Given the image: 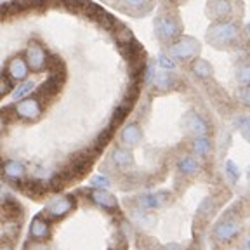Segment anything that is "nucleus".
Segmentation results:
<instances>
[{"instance_id":"nucleus-12","label":"nucleus","mask_w":250,"mask_h":250,"mask_svg":"<svg viewBox=\"0 0 250 250\" xmlns=\"http://www.w3.org/2000/svg\"><path fill=\"white\" fill-rule=\"evenodd\" d=\"M51 221L45 219L43 215H37L30 223V236L31 240H39V242H45L51 238Z\"/></svg>"},{"instance_id":"nucleus-38","label":"nucleus","mask_w":250,"mask_h":250,"mask_svg":"<svg viewBox=\"0 0 250 250\" xmlns=\"http://www.w3.org/2000/svg\"><path fill=\"white\" fill-rule=\"evenodd\" d=\"M247 31H249V33H250V23L247 24Z\"/></svg>"},{"instance_id":"nucleus-1","label":"nucleus","mask_w":250,"mask_h":250,"mask_svg":"<svg viewBox=\"0 0 250 250\" xmlns=\"http://www.w3.org/2000/svg\"><path fill=\"white\" fill-rule=\"evenodd\" d=\"M207 42L215 49H231L242 40V28L234 21H217L207 30Z\"/></svg>"},{"instance_id":"nucleus-30","label":"nucleus","mask_w":250,"mask_h":250,"mask_svg":"<svg viewBox=\"0 0 250 250\" xmlns=\"http://www.w3.org/2000/svg\"><path fill=\"white\" fill-rule=\"evenodd\" d=\"M14 82L11 80V77H9L7 73H2V85H0V94L2 96H7V94H11V92H14Z\"/></svg>"},{"instance_id":"nucleus-20","label":"nucleus","mask_w":250,"mask_h":250,"mask_svg":"<svg viewBox=\"0 0 250 250\" xmlns=\"http://www.w3.org/2000/svg\"><path fill=\"white\" fill-rule=\"evenodd\" d=\"M111 162H113L118 168L127 170V168L134 167V155L129 148H117L111 153Z\"/></svg>"},{"instance_id":"nucleus-4","label":"nucleus","mask_w":250,"mask_h":250,"mask_svg":"<svg viewBox=\"0 0 250 250\" xmlns=\"http://www.w3.org/2000/svg\"><path fill=\"white\" fill-rule=\"evenodd\" d=\"M77 205V200L71 195H59L54 196L51 202L47 203L45 210L42 212V215L49 221H59L64 215H68Z\"/></svg>"},{"instance_id":"nucleus-21","label":"nucleus","mask_w":250,"mask_h":250,"mask_svg":"<svg viewBox=\"0 0 250 250\" xmlns=\"http://www.w3.org/2000/svg\"><path fill=\"white\" fill-rule=\"evenodd\" d=\"M191 71L200 80H208V78H212V75H214L212 64L207 59H202V58H196L195 61L191 62Z\"/></svg>"},{"instance_id":"nucleus-11","label":"nucleus","mask_w":250,"mask_h":250,"mask_svg":"<svg viewBox=\"0 0 250 250\" xmlns=\"http://www.w3.org/2000/svg\"><path fill=\"white\" fill-rule=\"evenodd\" d=\"M242 231V224L238 221H231V219H226V221H221L217 226L214 228V238L221 243H228L233 238H236Z\"/></svg>"},{"instance_id":"nucleus-37","label":"nucleus","mask_w":250,"mask_h":250,"mask_svg":"<svg viewBox=\"0 0 250 250\" xmlns=\"http://www.w3.org/2000/svg\"><path fill=\"white\" fill-rule=\"evenodd\" d=\"M2 250H12L11 243H4V245H2Z\"/></svg>"},{"instance_id":"nucleus-27","label":"nucleus","mask_w":250,"mask_h":250,"mask_svg":"<svg viewBox=\"0 0 250 250\" xmlns=\"http://www.w3.org/2000/svg\"><path fill=\"white\" fill-rule=\"evenodd\" d=\"M234 125H236V129L245 136V139L250 141V117L242 115V117H238L236 120H234Z\"/></svg>"},{"instance_id":"nucleus-9","label":"nucleus","mask_w":250,"mask_h":250,"mask_svg":"<svg viewBox=\"0 0 250 250\" xmlns=\"http://www.w3.org/2000/svg\"><path fill=\"white\" fill-rule=\"evenodd\" d=\"M170 200V195L167 191H156V193H145V195L137 196V208L141 210H158L165 207L167 202Z\"/></svg>"},{"instance_id":"nucleus-29","label":"nucleus","mask_w":250,"mask_h":250,"mask_svg":"<svg viewBox=\"0 0 250 250\" xmlns=\"http://www.w3.org/2000/svg\"><path fill=\"white\" fill-rule=\"evenodd\" d=\"M224 172H226V176L229 177L231 183H236V181H238V177H240V168L236 167V164H234V162L228 160L226 165H224Z\"/></svg>"},{"instance_id":"nucleus-35","label":"nucleus","mask_w":250,"mask_h":250,"mask_svg":"<svg viewBox=\"0 0 250 250\" xmlns=\"http://www.w3.org/2000/svg\"><path fill=\"white\" fill-rule=\"evenodd\" d=\"M168 4H172V5H179V4H184L186 0H167Z\"/></svg>"},{"instance_id":"nucleus-5","label":"nucleus","mask_w":250,"mask_h":250,"mask_svg":"<svg viewBox=\"0 0 250 250\" xmlns=\"http://www.w3.org/2000/svg\"><path fill=\"white\" fill-rule=\"evenodd\" d=\"M24 59H26L28 66L33 73H40L47 68L49 64V54H47L45 47L42 45L37 40H31L26 47V52H24Z\"/></svg>"},{"instance_id":"nucleus-23","label":"nucleus","mask_w":250,"mask_h":250,"mask_svg":"<svg viewBox=\"0 0 250 250\" xmlns=\"http://www.w3.org/2000/svg\"><path fill=\"white\" fill-rule=\"evenodd\" d=\"M37 89V83L33 80H26V82H21V85H18L12 92V99L14 101H23V99L30 98V94Z\"/></svg>"},{"instance_id":"nucleus-6","label":"nucleus","mask_w":250,"mask_h":250,"mask_svg":"<svg viewBox=\"0 0 250 250\" xmlns=\"http://www.w3.org/2000/svg\"><path fill=\"white\" fill-rule=\"evenodd\" d=\"M183 127H184V130H186V134L193 136L195 139L196 137H208V134H210V125H208V122L205 120L198 111H195V109H191V111H188V113L184 115Z\"/></svg>"},{"instance_id":"nucleus-31","label":"nucleus","mask_w":250,"mask_h":250,"mask_svg":"<svg viewBox=\"0 0 250 250\" xmlns=\"http://www.w3.org/2000/svg\"><path fill=\"white\" fill-rule=\"evenodd\" d=\"M92 186L96 189H106V188H109V179L103 174H98V176L92 177Z\"/></svg>"},{"instance_id":"nucleus-14","label":"nucleus","mask_w":250,"mask_h":250,"mask_svg":"<svg viewBox=\"0 0 250 250\" xmlns=\"http://www.w3.org/2000/svg\"><path fill=\"white\" fill-rule=\"evenodd\" d=\"M90 200H92L98 207L104 208V210H111V212H117L118 210V202L113 195L106 189H92L90 191Z\"/></svg>"},{"instance_id":"nucleus-36","label":"nucleus","mask_w":250,"mask_h":250,"mask_svg":"<svg viewBox=\"0 0 250 250\" xmlns=\"http://www.w3.org/2000/svg\"><path fill=\"white\" fill-rule=\"evenodd\" d=\"M164 250H181V249H179V247H177V245H167Z\"/></svg>"},{"instance_id":"nucleus-10","label":"nucleus","mask_w":250,"mask_h":250,"mask_svg":"<svg viewBox=\"0 0 250 250\" xmlns=\"http://www.w3.org/2000/svg\"><path fill=\"white\" fill-rule=\"evenodd\" d=\"M30 66H28L26 59L23 56H16V58H11L5 64V73L11 77L12 82H26L28 75H30Z\"/></svg>"},{"instance_id":"nucleus-2","label":"nucleus","mask_w":250,"mask_h":250,"mask_svg":"<svg viewBox=\"0 0 250 250\" xmlns=\"http://www.w3.org/2000/svg\"><path fill=\"white\" fill-rule=\"evenodd\" d=\"M153 28H155L156 39L167 45H172L183 37V23H181L177 12L170 11V9H162L155 16Z\"/></svg>"},{"instance_id":"nucleus-18","label":"nucleus","mask_w":250,"mask_h":250,"mask_svg":"<svg viewBox=\"0 0 250 250\" xmlns=\"http://www.w3.org/2000/svg\"><path fill=\"white\" fill-rule=\"evenodd\" d=\"M177 170L186 177H193V176H198L200 172H202V164L196 160L195 156L191 155H186L183 156L179 162H177Z\"/></svg>"},{"instance_id":"nucleus-32","label":"nucleus","mask_w":250,"mask_h":250,"mask_svg":"<svg viewBox=\"0 0 250 250\" xmlns=\"http://www.w3.org/2000/svg\"><path fill=\"white\" fill-rule=\"evenodd\" d=\"M236 98L242 103L243 106H249L250 108V87H242V89L236 92Z\"/></svg>"},{"instance_id":"nucleus-33","label":"nucleus","mask_w":250,"mask_h":250,"mask_svg":"<svg viewBox=\"0 0 250 250\" xmlns=\"http://www.w3.org/2000/svg\"><path fill=\"white\" fill-rule=\"evenodd\" d=\"M24 250H49L45 242H39V240H30L24 245Z\"/></svg>"},{"instance_id":"nucleus-16","label":"nucleus","mask_w":250,"mask_h":250,"mask_svg":"<svg viewBox=\"0 0 250 250\" xmlns=\"http://www.w3.org/2000/svg\"><path fill=\"white\" fill-rule=\"evenodd\" d=\"M118 5L132 16H143L151 11L153 0H118Z\"/></svg>"},{"instance_id":"nucleus-28","label":"nucleus","mask_w":250,"mask_h":250,"mask_svg":"<svg viewBox=\"0 0 250 250\" xmlns=\"http://www.w3.org/2000/svg\"><path fill=\"white\" fill-rule=\"evenodd\" d=\"M236 80L242 87H250V62L243 64L238 71H236Z\"/></svg>"},{"instance_id":"nucleus-13","label":"nucleus","mask_w":250,"mask_h":250,"mask_svg":"<svg viewBox=\"0 0 250 250\" xmlns=\"http://www.w3.org/2000/svg\"><path fill=\"white\" fill-rule=\"evenodd\" d=\"M143 139V130L136 122H130L122 129L120 132V143L124 145V148H136Z\"/></svg>"},{"instance_id":"nucleus-26","label":"nucleus","mask_w":250,"mask_h":250,"mask_svg":"<svg viewBox=\"0 0 250 250\" xmlns=\"http://www.w3.org/2000/svg\"><path fill=\"white\" fill-rule=\"evenodd\" d=\"M215 208V200L212 198V196H207V198H203L202 203H200L198 210H196V214L200 215V217H205V215H208L212 210Z\"/></svg>"},{"instance_id":"nucleus-8","label":"nucleus","mask_w":250,"mask_h":250,"mask_svg":"<svg viewBox=\"0 0 250 250\" xmlns=\"http://www.w3.org/2000/svg\"><path fill=\"white\" fill-rule=\"evenodd\" d=\"M14 113L21 118V120H39L40 115H42V103H40L39 98H26L23 101L16 103L14 106Z\"/></svg>"},{"instance_id":"nucleus-3","label":"nucleus","mask_w":250,"mask_h":250,"mask_svg":"<svg viewBox=\"0 0 250 250\" xmlns=\"http://www.w3.org/2000/svg\"><path fill=\"white\" fill-rule=\"evenodd\" d=\"M200 42L193 37L183 35L177 42H174L172 45H168V54L174 59H179L183 62L195 61L200 54Z\"/></svg>"},{"instance_id":"nucleus-19","label":"nucleus","mask_w":250,"mask_h":250,"mask_svg":"<svg viewBox=\"0 0 250 250\" xmlns=\"http://www.w3.org/2000/svg\"><path fill=\"white\" fill-rule=\"evenodd\" d=\"M20 219H4L2 228H0V236H2V242L4 243H12L18 234H20Z\"/></svg>"},{"instance_id":"nucleus-24","label":"nucleus","mask_w":250,"mask_h":250,"mask_svg":"<svg viewBox=\"0 0 250 250\" xmlns=\"http://www.w3.org/2000/svg\"><path fill=\"white\" fill-rule=\"evenodd\" d=\"M156 66L162 68L164 71H174L177 64H176V61H174V58H172V56L160 54V56H158V59H156Z\"/></svg>"},{"instance_id":"nucleus-22","label":"nucleus","mask_w":250,"mask_h":250,"mask_svg":"<svg viewBox=\"0 0 250 250\" xmlns=\"http://www.w3.org/2000/svg\"><path fill=\"white\" fill-rule=\"evenodd\" d=\"M212 141L208 137H196L193 139V145H191V149L196 156H208L212 153Z\"/></svg>"},{"instance_id":"nucleus-15","label":"nucleus","mask_w":250,"mask_h":250,"mask_svg":"<svg viewBox=\"0 0 250 250\" xmlns=\"http://www.w3.org/2000/svg\"><path fill=\"white\" fill-rule=\"evenodd\" d=\"M179 80L174 75V71H158L155 77V82H153V89L156 92H168V90L176 89Z\"/></svg>"},{"instance_id":"nucleus-7","label":"nucleus","mask_w":250,"mask_h":250,"mask_svg":"<svg viewBox=\"0 0 250 250\" xmlns=\"http://www.w3.org/2000/svg\"><path fill=\"white\" fill-rule=\"evenodd\" d=\"M207 18L212 20V23L217 21H229L233 16V2L231 0H208L205 5Z\"/></svg>"},{"instance_id":"nucleus-25","label":"nucleus","mask_w":250,"mask_h":250,"mask_svg":"<svg viewBox=\"0 0 250 250\" xmlns=\"http://www.w3.org/2000/svg\"><path fill=\"white\" fill-rule=\"evenodd\" d=\"M132 219H136V223L141 224L143 228H149V226H153V223H155V221H153L145 210H141V208H134Z\"/></svg>"},{"instance_id":"nucleus-34","label":"nucleus","mask_w":250,"mask_h":250,"mask_svg":"<svg viewBox=\"0 0 250 250\" xmlns=\"http://www.w3.org/2000/svg\"><path fill=\"white\" fill-rule=\"evenodd\" d=\"M242 250H250V236L249 238L243 242V245H242Z\"/></svg>"},{"instance_id":"nucleus-17","label":"nucleus","mask_w":250,"mask_h":250,"mask_svg":"<svg viewBox=\"0 0 250 250\" xmlns=\"http://www.w3.org/2000/svg\"><path fill=\"white\" fill-rule=\"evenodd\" d=\"M2 172H4L5 179L12 181V183H21L24 181V176H26V167H24L21 162L16 160H7L2 167Z\"/></svg>"}]
</instances>
